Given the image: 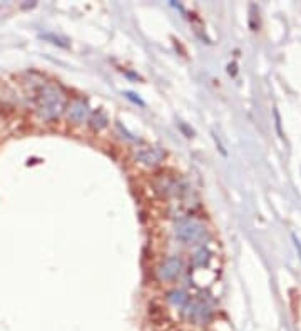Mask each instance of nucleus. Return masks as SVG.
Instances as JSON below:
<instances>
[{"mask_svg": "<svg viewBox=\"0 0 301 331\" xmlns=\"http://www.w3.org/2000/svg\"><path fill=\"white\" fill-rule=\"evenodd\" d=\"M209 258H211L209 251L203 248L196 252L194 258H192V264H194V268H204L209 263Z\"/></svg>", "mask_w": 301, "mask_h": 331, "instance_id": "8", "label": "nucleus"}, {"mask_svg": "<svg viewBox=\"0 0 301 331\" xmlns=\"http://www.w3.org/2000/svg\"><path fill=\"white\" fill-rule=\"evenodd\" d=\"M136 162H139L142 166H158L159 162L164 159V152L158 147H139L134 152Z\"/></svg>", "mask_w": 301, "mask_h": 331, "instance_id": "4", "label": "nucleus"}, {"mask_svg": "<svg viewBox=\"0 0 301 331\" xmlns=\"http://www.w3.org/2000/svg\"><path fill=\"white\" fill-rule=\"evenodd\" d=\"M167 301L172 304V306H178V308H184L186 304H188V294H186L184 291H172L167 294Z\"/></svg>", "mask_w": 301, "mask_h": 331, "instance_id": "6", "label": "nucleus"}, {"mask_svg": "<svg viewBox=\"0 0 301 331\" xmlns=\"http://www.w3.org/2000/svg\"><path fill=\"white\" fill-rule=\"evenodd\" d=\"M65 111V92L59 84L45 82L35 97V112L42 120H54Z\"/></svg>", "mask_w": 301, "mask_h": 331, "instance_id": "1", "label": "nucleus"}, {"mask_svg": "<svg viewBox=\"0 0 301 331\" xmlns=\"http://www.w3.org/2000/svg\"><path fill=\"white\" fill-rule=\"evenodd\" d=\"M291 238H293V243H294V248H296V251H298V256H299V260H301V243H299V239H298L296 236H294V234H293V236H291Z\"/></svg>", "mask_w": 301, "mask_h": 331, "instance_id": "10", "label": "nucleus"}, {"mask_svg": "<svg viewBox=\"0 0 301 331\" xmlns=\"http://www.w3.org/2000/svg\"><path fill=\"white\" fill-rule=\"evenodd\" d=\"M106 125H107V116H106V112L97 111V112L94 114V116H90V128H92L94 131L104 129Z\"/></svg>", "mask_w": 301, "mask_h": 331, "instance_id": "7", "label": "nucleus"}, {"mask_svg": "<svg viewBox=\"0 0 301 331\" xmlns=\"http://www.w3.org/2000/svg\"><path fill=\"white\" fill-rule=\"evenodd\" d=\"M67 117L72 120L74 124H82L86 122L87 119H90V109L89 104L82 99H76L72 100L69 107H67Z\"/></svg>", "mask_w": 301, "mask_h": 331, "instance_id": "5", "label": "nucleus"}, {"mask_svg": "<svg viewBox=\"0 0 301 331\" xmlns=\"http://www.w3.org/2000/svg\"><path fill=\"white\" fill-rule=\"evenodd\" d=\"M181 269H183V261H181V258L171 256L161 263V266L158 268V278L161 281H172L181 274Z\"/></svg>", "mask_w": 301, "mask_h": 331, "instance_id": "3", "label": "nucleus"}, {"mask_svg": "<svg viewBox=\"0 0 301 331\" xmlns=\"http://www.w3.org/2000/svg\"><path fill=\"white\" fill-rule=\"evenodd\" d=\"M124 95H126V97H128L129 100H132V102H134V104H139V106H146V104H144V102H142V100L139 99V97H137V95H136L134 92H129V90H128V92H124Z\"/></svg>", "mask_w": 301, "mask_h": 331, "instance_id": "9", "label": "nucleus"}, {"mask_svg": "<svg viewBox=\"0 0 301 331\" xmlns=\"http://www.w3.org/2000/svg\"><path fill=\"white\" fill-rule=\"evenodd\" d=\"M174 234L176 238L184 244H196L206 236V227L201 221L192 219V218H184L179 219L174 227Z\"/></svg>", "mask_w": 301, "mask_h": 331, "instance_id": "2", "label": "nucleus"}, {"mask_svg": "<svg viewBox=\"0 0 301 331\" xmlns=\"http://www.w3.org/2000/svg\"><path fill=\"white\" fill-rule=\"evenodd\" d=\"M274 117H276V128H278V132L281 134V129H280V114H278V111H274Z\"/></svg>", "mask_w": 301, "mask_h": 331, "instance_id": "11", "label": "nucleus"}]
</instances>
